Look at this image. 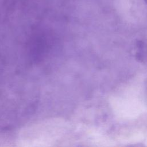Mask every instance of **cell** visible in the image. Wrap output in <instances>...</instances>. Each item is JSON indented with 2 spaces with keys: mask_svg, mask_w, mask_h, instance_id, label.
I'll list each match as a JSON object with an SVG mask.
<instances>
[{
  "mask_svg": "<svg viewBox=\"0 0 147 147\" xmlns=\"http://www.w3.org/2000/svg\"><path fill=\"white\" fill-rule=\"evenodd\" d=\"M145 2V3L147 4V0H144Z\"/></svg>",
  "mask_w": 147,
  "mask_h": 147,
  "instance_id": "cell-2",
  "label": "cell"
},
{
  "mask_svg": "<svg viewBox=\"0 0 147 147\" xmlns=\"http://www.w3.org/2000/svg\"><path fill=\"white\" fill-rule=\"evenodd\" d=\"M65 124L62 120L56 119L31 125L21 131L19 142L26 146H40L55 142L64 134Z\"/></svg>",
  "mask_w": 147,
  "mask_h": 147,
  "instance_id": "cell-1",
  "label": "cell"
}]
</instances>
